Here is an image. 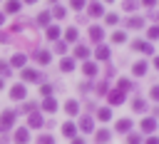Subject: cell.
I'll return each mask as SVG.
<instances>
[{"label":"cell","mask_w":159,"mask_h":144,"mask_svg":"<svg viewBox=\"0 0 159 144\" xmlns=\"http://www.w3.org/2000/svg\"><path fill=\"white\" fill-rule=\"evenodd\" d=\"M154 129H157L154 119H142V132H154Z\"/></svg>","instance_id":"cell-19"},{"label":"cell","mask_w":159,"mask_h":144,"mask_svg":"<svg viewBox=\"0 0 159 144\" xmlns=\"http://www.w3.org/2000/svg\"><path fill=\"white\" fill-rule=\"evenodd\" d=\"M75 57H80V60H87V57H89V50H87L84 45H77V50H75Z\"/></svg>","instance_id":"cell-15"},{"label":"cell","mask_w":159,"mask_h":144,"mask_svg":"<svg viewBox=\"0 0 159 144\" xmlns=\"http://www.w3.org/2000/svg\"><path fill=\"white\" fill-rule=\"evenodd\" d=\"M0 74H5V77H7V74H10V65H5V62H0Z\"/></svg>","instance_id":"cell-38"},{"label":"cell","mask_w":159,"mask_h":144,"mask_svg":"<svg viewBox=\"0 0 159 144\" xmlns=\"http://www.w3.org/2000/svg\"><path fill=\"white\" fill-rule=\"evenodd\" d=\"M50 15H55V17H65V15H67V10H65L62 5H55V10H52Z\"/></svg>","instance_id":"cell-29"},{"label":"cell","mask_w":159,"mask_h":144,"mask_svg":"<svg viewBox=\"0 0 159 144\" xmlns=\"http://www.w3.org/2000/svg\"><path fill=\"white\" fill-rule=\"evenodd\" d=\"M55 50H57V52H65V50H67V42H57Z\"/></svg>","instance_id":"cell-41"},{"label":"cell","mask_w":159,"mask_h":144,"mask_svg":"<svg viewBox=\"0 0 159 144\" xmlns=\"http://www.w3.org/2000/svg\"><path fill=\"white\" fill-rule=\"evenodd\" d=\"M27 124H30V127H42V117H40L37 112H30V117H27Z\"/></svg>","instance_id":"cell-10"},{"label":"cell","mask_w":159,"mask_h":144,"mask_svg":"<svg viewBox=\"0 0 159 144\" xmlns=\"http://www.w3.org/2000/svg\"><path fill=\"white\" fill-rule=\"evenodd\" d=\"M12 65H15V67H22V65H25V55H15V57H12Z\"/></svg>","instance_id":"cell-34"},{"label":"cell","mask_w":159,"mask_h":144,"mask_svg":"<svg viewBox=\"0 0 159 144\" xmlns=\"http://www.w3.org/2000/svg\"><path fill=\"white\" fill-rule=\"evenodd\" d=\"M129 129H132V122L129 119H119L117 122V132H129Z\"/></svg>","instance_id":"cell-23"},{"label":"cell","mask_w":159,"mask_h":144,"mask_svg":"<svg viewBox=\"0 0 159 144\" xmlns=\"http://www.w3.org/2000/svg\"><path fill=\"white\" fill-rule=\"evenodd\" d=\"M2 84H5V82H2V79H0V89H2Z\"/></svg>","instance_id":"cell-48"},{"label":"cell","mask_w":159,"mask_h":144,"mask_svg":"<svg viewBox=\"0 0 159 144\" xmlns=\"http://www.w3.org/2000/svg\"><path fill=\"white\" fill-rule=\"evenodd\" d=\"M25 2H30V5H32V2H37V0H25Z\"/></svg>","instance_id":"cell-47"},{"label":"cell","mask_w":159,"mask_h":144,"mask_svg":"<svg viewBox=\"0 0 159 144\" xmlns=\"http://www.w3.org/2000/svg\"><path fill=\"white\" fill-rule=\"evenodd\" d=\"M72 144H82V139H77V137H72Z\"/></svg>","instance_id":"cell-45"},{"label":"cell","mask_w":159,"mask_h":144,"mask_svg":"<svg viewBox=\"0 0 159 144\" xmlns=\"http://www.w3.org/2000/svg\"><path fill=\"white\" fill-rule=\"evenodd\" d=\"M137 5H139V2H137V0H127V2H124V10H134V7H137Z\"/></svg>","instance_id":"cell-37"},{"label":"cell","mask_w":159,"mask_h":144,"mask_svg":"<svg viewBox=\"0 0 159 144\" xmlns=\"http://www.w3.org/2000/svg\"><path fill=\"white\" fill-rule=\"evenodd\" d=\"M119 89H122V92L132 89V82H129V79H119Z\"/></svg>","instance_id":"cell-35"},{"label":"cell","mask_w":159,"mask_h":144,"mask_svg":"<svg viewBox=\"0 0 159 144\" xmlns=\"http://www.w3.org/2000/svg\"><path fill=\"white\" fill-rule=\"evenodd\" d=\"M25 94H27V92H25V84H15V87L10 89V97H12V99H25Z\"/></svg>","instance_id":"cell-4"},{"label":"cell","mask_w":159,"mask_h":144,"mask_svg":"<svg viewBox=\"0 0 159 144\" xmlns=\"http://www.w3.org/2000/svg\"><path fill=\"white\" fill-rule=\"evenodd\" d=\"M142 2H144V5H149V7H152V5H154V2H157V0H142Z\"/></svg>","instance_id":"cell-44"},{"label":"cell","mask_w":159,"mask_h":144,"mask_svg":"<svg viewBox=\"0 0 159 144\" xmlns=\"http://www.w3.org/2000/svg\"><path fill=\"white\" fill-rule=\"evenodd\" d=\"M2 20H5V15H2V12H0V25H2Z\"/></svg>","instance_id":"cell-46"},{"label":"cell","mask_w":159,"mask_h":144,"mask_svg":"<svg viewBox=\"0 0 159 144\" xmlns=\"http://www.w3.org/2000/svg\"><path fill=\"white\" fill-rule=\"evenodd\" d=\"M104 22H107V25H117V22H119V17H117L114 12H109V15L104 17Z\"/></svg>","instance_id":"cell-33"},{"label":"cell","mask_w":159,"mask_h":144,"mask_svg":"<svg viewBox=\"0 0 159 144\" xmlns=\"http://www.w3.org/2000/svg\"><path fill=\"white\" fill-rule=\"evenodd\" d=\"M132 107H134V112H144V109H147V102H144V99H134Z\"/></svg>","instance_id":"cell-30"},{"label":"cell","mask_w":159,"mask_h":144,"mask_svg":"<svg viewBox=\"0 0 159 144\" xmlns=\"http://www.w3.org/2000/svg\"><path fill=\"white\" fill-rule=\"evenodd\" d=\"M62 134H65V137H70V139H72V137H77V134H75V124L65 122V124H62Z\"/></svg>","instance_id":"cell-20"},{"label":"cell","mask_w":159,"mask_h":144,"mask_svg":"<svg viewBox=\"0 0 159 144\" xmlns=\"http://www.w3.org/2000/svg\"><path fill=\"white\" fill-rule=\"evenodd\" d=\"M147 144H157V137H149V139H147Z\"/></svg>","instance_id":"cell-43"},{"label":"cell","mask_w":159,"mask_h":144,"mask_svg":"<svg viewBox=\"0 0 159 144\" xmlns=\"http://www.w3.org/2000/svg\"><path fill=\"white\" fill-rule=\"evenodd\" d=\"M22 79H25V82H40L42 77H40V72H35V70H22Z\"/></svg>","instance_id":"cell-3"},{"label":"cell","mask_w":159,"mask_h":144,"mask_svg":"<svg viewBox=\"0 0 159 144\" xmlns=\"http://www.w3.org/2000/svg\"><path fill=\"white\" fill-rule=\"evenodd\" d=\"M70 5H72V7H75V10H82V7H84V0H72V2H70Z\"/></svg>","instance_id":"cell-39"},{"label":"cell","mask_w":159,"mask_h":144,"mask_svg":"<svg viewBox=\"0 0 159 144\" xmlns=\"http://www.w3.org/2000/svg\"><path fill=\"white\" fill-rule=\"evenodd\" d=\"M50 17H52V15L45 10V12H40V15H37V22H40V25H50Z\"/></svg>","instance_id":"cell-28"},{"label":"cell","mask_w":159,"mask_h":144,"mask_svg":"<svg viewBox=\"0 0 159 144\" xmlns=\"http://www.w3.org/2000/svg\"><path fill=\"white\" fill-rule=\"evenodd\" d=\"M97 142H99V144L109 142V129H99V132H97Z\"/></svg>","instance_id":"cell-27"},{"label":"cell","mask_w":159,"mask_h":144,"mask_svg":"<svg viewBox=\"0 0 159 144\" xmlns=\"http://www.w3.org/2000/svg\"><path fill=\"white\" fill-rule=\"evenodd\" d=\"M89 37H92V40H94V42H99V40H102V37H104V30H102V27H97V25H94V27H89Z\"/></svg>","instance_id":"cell-7"},{"label":"cell","mask_w":159,"mask_h":144,"mask_svg":"<svg viewBox=\"0 0 159 144\" xmlns=\"http://www.w3.org/2000/svg\"><path fill=\"white\" fill-rule=\"evenodd\" d=\"M137 77H142V74H147V62H137L134 65V70H132Z\"/></svg>","instance_id":"cell-21"},{"label":"cell","mask_w":159,"mask_h":144,"mask_svg":"<svg viewBox=\"0 0 159 144\" xmlns=\"http://www.w3.org/2000/svg\"><path fill=\"white\" fill-rule=\"evenodd\" d=\"M112 40H114V42H124V40H127V32H122V30H117V32L112 35Z\"/></svg>","instance_id":"cell-31"},{"label":"cell","mask_w":159,"mask_h":144,"mask_svg":"<svg viewBox=\"0 0 159 144\" xmlns=\"http://www.w3.org/2000/svg\"><path fill=\"white\" fill-rule=\"evenodd\" d=\"M40 92H42V97H50V92H52V87H50V84H42V87H40Z\"/></svg>","instance_id":"cell-36"},{"label":"cell","mask_w":159,"mask_h":144,"mask_svg":"<svg viewBox=\"0 0 159 144\" xmlns=\"http://www.w3.org/2000/svg\"><path fill=\"white\" fill-rule=\"evenodd\" d=\"M47 37H50V40H57V37H60V27H57V25H50V27H47Z\"/></svg>","instance_id":"cell-25"},{"label":"cell","mask_w":159,"mask_h":144,"mask_svg":"<svg viewBox=\"0 0 159 144\" xmlns=\"http://www.w3.org/2000/svg\"><path fill=\"white\" fill-rule=\"evenodd\" d=\"M80 129H82L84 134H89V132L94 129V124H92V119H89V117H84V119H80Z\"/></svg>","instance_id":"cell-11"},{"label":"cell","mask_w":159,"mask_h":144,"mask_svg":"<svg viewBox=\"0 0 159 144\" xmlns=\"http://www.w3.org/2000/svg\"><path fill=\"white\" fill-rule=\"evenodd\" d=\"M124 102V92L117 89V92H109V104H122Z\"/></svg>","instance_id":"cell-6"},{"label":"cell","mask_w":159,"mask_h":144,"mask_svg":"<svg viewBox=\"0 0 159 144\" xmlns=\"http://www.w3.org/2000/svg\"><path fill=\"white\" fill-rule=\"evenodd\" d=\"M97 117H99L102 122H107V119H112V109H109V107H99V112H97Z\"/></svg>","instance_id":"cell-18"},{"label":"cell","mask_w":159,"mask_h":144,"mask_svg":"<svg viewBox=\"0 0 159 144\" xmlns=\"http://www.w3.org/2000/svg\"><path fill=\"white\" fill-rule=\"evenodd\" d=\"M50 2H57V0H50Z\"/></svg>","instance_id":"cell-50"},{"label":"cell","mask_w":159,"mask_h":144,"mask_svg":"<svg viewBox=\"0 0 159 144\" xmlns=\"http://www.w3.org/2000/svg\"><path fill=\"white\" fill-rule=\"evenodd\" d=\"M15 124V112H2L0 114V129L5 132V129H10Z\"/></svg>","instance_id":"cell-1"},{"label":"cell","mask_w":159,"mask_h":144,"mask_svg":"<svg viewBox=\"0 0 159 144\" xmlns=\"http://www.w3.org/2000/svg\"><path fill=\"white\" fill-rule=\"evenodd\" d=\"M20 10V0H7L5 2V12H17Z\"/></svg>","instance_id":"cell-13"},{"label":"cell","mask_w":159,"mask_h":144,"mask_svg":"<svg viewBox=\"0 0 159 144\" xmlns=\"http://www.w3.org/2000/svg\"><path fill=\"white\" fill-rule=\"evenodd\" d=\"M77 40V27H67L65 30V42H75Z\"/></svg>","instance_id":"cell-14"},{"label":"cell","mask_w":159,"mask_h":144,"mask_svg":"<svg viewBox=\"0 0 159 144\" xmlns=\"http://www.w3.org/2000/svg\"><path fill=\"white\" fill-rule=\"evenodd\" d=\"M82 72H84L87 77H94V74H97V65H94V62H84V65H82Z\"/></svg>","instance_id":"cell-8"},{"label":"cell","mask_w":159,"mask_h":144,"mask_svg":"<svg viewBox=\"0 0 159 144\" xmlns=\"http://www.w3.org/2000/svg\"><path fill=\"white\" fill-rule=\"evenodd\" d=\"M134 50H139V52H147V55H152V52H154V47H152L149 42H134Z\"/></svg>","instance_id":"cell-12"},{"label":"cell","mask_w":159,"mask_h":144,"mask_svg":"<svg viewBox=\"0 0 159 144\" xmlns=\"http://www.w3.org/2000/svg\"><path fill=\"white\" fill-rule=\"evenodd\" d=\"M60 70H62V72H72V70H75V62H72V60H62V62H60Z\"/></svg>","instance_id":"cell-26"},{"label":"cell","mask_w":159,"mask_h":144,"mask_svg":"<svg viewBox=\"0 0 159 144\" xmlns=\"http://www.w3.org/2000/svg\"><path fill=\"white\" fill-rule=\"evenodd\" d=\"M127 142H129V144H139V137H137V134H129Z\"/></svg>","instance_id":"cell-42"},{"label":"cell","mask_w":159,"mask_h":144,"mask_svg":"<svg viewBox=\"0 0 159 144\" xmlns=\"http://www.w3.org/2000/svg\"><path fill=\"white\" fill-rule=\"evenodd\" d=\"M50 57H52V55H50L47 50H40V52H37V62H40V65H50Z\"/></svg>","instance_id":"cell-17"},{"label":"cell","mask_w":159,"mask_h":144,"mask_svg":"<svg viewBox=\"0 0 159 144\" xmlns=\"http://www.w3.org/2000/svg\"><path fill=\"white\" fill-rule=\"evenodd\" d=\"M147 37H149V40H157V27H149V32H147Z\"/></svg>","instance_id":"cell-40"},{"label":"cell","mask_w":159,"mask_h":144,"mask_svg":"<svg viewBox=\"0 0 159 144\" xmlns=\"http://www.w3.org/2000/svg\"><path fill=\"white\" fill-rule=\"evenodd\" d=\"M87 10H89V15H92V17H99V15H104V7H102L99 2H89V7H87Z\"/></svg>","instance_id":"cell-5"},{"label":"cell","mask_w":159,"mask_h":144,"mask_svg":"<svg viewBox=\"0 0 159 144\" xmlns=\"http://www.w3.org/2000/svg\"><path fill=\"white\" fill-rule=\"evenodd\" d=\"M15 144H27L30 142V132H27V127H20V129H15Z\"/></svg>","instance_id":"cell-2"},{"label":"cell","mask_w":159,"mask_h":144,"mask_svg":"<svg viewBox=\"0 0 159 144\" xmlns=\"http://www.w3.org/2000/svg\"><path fill=\"white\" fill-rule=\"evenodd\" d=\"M42 109H45V112H55V109H57V102H55L52 97H45V99H42Z\"/></svg>","instance_id":"cell-9"},{"label":"cell","mask_w":159,"mask_h":144,"mask_svg":"<svg viewBox=\"0 0 159 144\" xmlns=\"http://www.w3.org/2000/svg\"><path fill=\"white\" fill-rule=\"evenodd\" d=\"M65 112H67V114H77V112H80V104L72 99V102H67V104H65Z\"/></svg>","instance_id":"cell-22"},{"label":"cell","mask_w":159,"mask_h":144,"mask_svg":"<svg viewBox=\"0 0 159 144\" xmlns=\"http://www.w3.org/2000/svg\"><path fill=\"white\" fill-rule=\"evenodd\" d=\"M37 144H55V139L50 134H42V137H37Z\"/></svg>","instance_id":"cell-32"},{"label":"cell","mask_w":159,"mask_h":144,"mask_svg":"<svg viewBox=\"0 0 159 144\" xmlns=\"http://www.w3.org/2000/svg\"><path fill=\"white\" fill-rule=\"evenodd\" d=\"M104 2H114V0H104Z\"/></svg>","instance_id":"cell-49"},{"label":"cell","mask_w":159,"mask_h":144,"mask_svg":"<svg viewBox=\"0 0 159 144\" xmlns=\"http://www.w3.org/2000/svg\"><path fill=\"white\" fill-rule=\"evenodd\" d=\"M142 25H144L142 17H132V20H127V27H132V30H137V27H142Z\"/></svg>","instance_id":"cell-24"},{"label":"cell","mask_w":159,"mask_h":144,"mask_svg":"<svg viewBox=\"0 0 159 144\" xmlns=\"http://www.w3.org/2000/svg\"><path fill=\"white\" fill-rule=\"evenodd\" d=\"M94 55H97V60H109V47H104V45H99Z\"/></svg>","instance_id":"cell-16"}]
</instances>
